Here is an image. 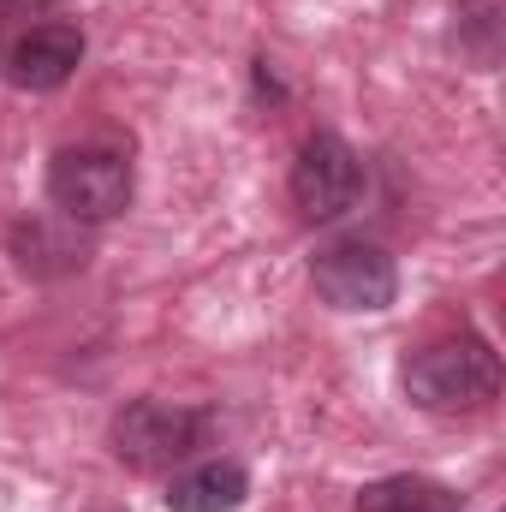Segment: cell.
<instances>
[{"label": "cell", "instance_id": "obj_8", "mask_svg": "<svg viewBox=\"0 0 506 512\" xmlns=\"http://www.w3.org/2000/svg\"><path fill=\"white\" fill-rule=\"evenodd\" d=\"M251 495V477L233 459H203L167 477V507L173 512H239Z\"/></svg>", "mask_w": 506, "mask_h": 512}, {"label": "cell", "instance_id": "obj_1", "mask_svg": "<svg viewBox=\"0 0 506 512\" xmlns=\"http://www.w3.org/2000/svg\"><path fill=\"white\" fill-rule=\"evenodd\" d=\"M405 399L423 405V411H483L495 393H501V358L483 334H459V340H435V346H417L399 370Z\"/></svg>", "mask_w": 506, "mask_h": 512}, {"label": "cell", "instance_id": "obj_7", "mask_svg": "<svg viewBox=\"0 0 506 512\" xmlns=\"http://www.w3.org/2000/svg\"><path fill=\"white\" fill-rule=\"evenodd\" d=\"M12 256H18L24 274L54 280V274H72V268L90 262V239H84V227L66 221V215H30V221L12 227Z\"/></svg>", "mask_w": 506, "mask_h": 512}, {"label": "cell", "instance_id": "obj_4", "mask_svg": "<svg viewBox=\"0 0 506 512\" xmlns=\"http://www.w3.org/2000/svg\"><path fill=\"white\" fill-rule=\"evenodd\" d=\"M358 197H364V161H358V149L346 137H334V131H310L298 143V161H292V203H298V215L310 227H322V221L352 215Z\"/></svg>", "mask_w": 506, "mask_h": 512}, {"label": "cell", "instance_id": "obj_6", "mask_svg": "<svg viewBox=\"0 0 506 512\" xmlns=\"http://www.w3.org/2000/svg\"><path fill=\"white\" fill-rule=\"evenodd\" d=\"M6 78L18 90H60L78 66H84V30L66 24V18H48V24H30L6 42Z\"/></svg>", "mask_w": 506, "mask_h": 512}, {"label": "cell", "instance_id": "obj_9", "mask_svg": "<svg viewBox=\"0 0 506 512\" xmlns=\"http://www.w3.org/2000/svg\"><path fill=\"white\" fill-rule=\"evenodd\" d=\"M358 512H465V495L429 477H376L358 489Z\"/></svg>", "mask_w": 506, "mask_h": 512}, {"label": "cell", "instance_id": "obj_5", "mask_svg": "<svg viewBox=\"0 0 506 512\" xmlns=\"http://www.w3.org/2000/svg\"><path fill=\"white\" fill-rule=\"evenodd\" d=\"M310 280L334 310H387L399 298V268L370 239H334L328 251H316Z\"/></svg>", "mask_w": 506, "mask_h": 512}, {"label": "cell", "instance_id": "obj_2", "mask_svg": "<svg viewBox=\"0 0 506 512\" xmlns=\"http://www.w3.org/2000/svg\"><path fill=\"white\" fill-rule=\"evenodd\" d=\"M131 185H137L131 161H126V149H114V143H66L48 161V203H54V215L78 221V227L126 215Z\"/></svg>", "mask_w": 506, "mask_h": 512}, {"label": "cell", "instance_id": "obj_3", "mask_svg": "<svg viewBox=\"0 0 506 512\" xmlns=\"http://www.w3.org/2000/svg\"><path fill=\"white\" fill-rule=\"evenodd\" d=\"M114 459L131 465V471H173L185 465L203 441H209V411L197 405H167V399H131L114 411Z\"/></svg>", "mask_w": 506, "mask_h": 512}]
</instances>
